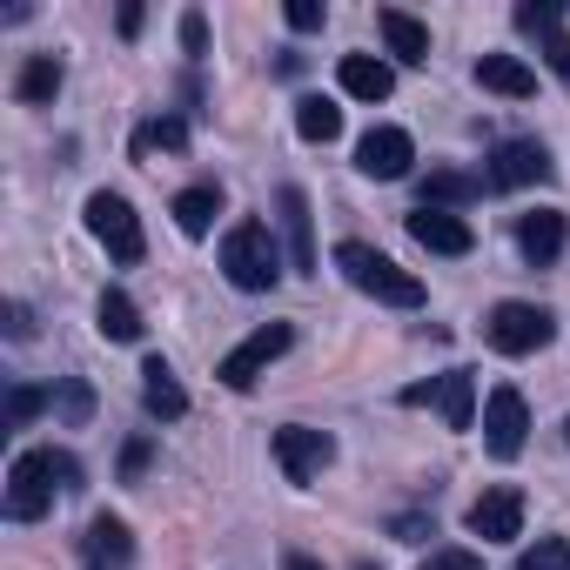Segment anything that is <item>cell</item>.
Wrapping results in <instances>:
<instances>
[{"instance_id": "1", "label": "cell", "mask_w": 570, "mask_h": 570, "mask_svg": "<svg viewBox=\"0 0 570 570\" xmlns=\"http://www.w3.org/2000/svg\"><path fill=\"white\" fill-rule=\"evenodd\" d=\"M222 275L235 282L242 296L275 289V282H282V248H275L268 222H235V228L222 235Z\"/></svg>"}, {"instance_id": "2", "label": "cell", "mask_w": 570, "mask_h": 570, "mask_svg": "<svg viewBox=\"0 0 570 570\" xmlns=\"http://www.w3.org/2000/svg\"><path fill=\"white\" fill-rule=\"evenodd\" d=\"M336 268L356 282L363 296H376V303H390V309H423V282L410 275V268H396L383 248H370V242H343L336 248Z\"/></svg>"}, {"instance_id": "3", "label": "cell", "mask_w": 570, "mask_h": 570, "mask_svg": "<svg viewBox=\"0 0 570 570\" xmlns=\"http://www.w3.org/2000/svg\"><path fill=\"white\" fill-rule=\"evenodd\" d=\"M88 235H95L121 268H135V262H141V248H148V242H141L135 208H128L121 195H108V188H95V195H88Z\"/></svg>"}, {"instance_id": "4", "label": "cell", "mask_w": 570, "mask_h": 570, "mask_svg": "<svg viewBox=\"0 0 570 570\" xmlns=\"http://www.w3.org/2000/svg\"><path fill=\"white\" fill-rule=\"evenodd\" d=\"M550 309H537V303H497L490 309V323H483V336H490V350H503V356H537L543 343H550Z\"/></svg>"}, {"instance_id": "5", "label": "cell", "mask_w": 570, "mask_h": 570, "mask_svg": "<svg viewBox=\"0 0 570 570\" xmlns=\"http://www.w3.org/2000/svg\"><path fill=\"white\" fill-rule=\"evenodd\" d=\"M275 463L289 483H316L330 463H336V436L330 430H309V423H289V430H275Z\"/></svg>"}, {"instance_id": "6", "label": "cell", "mask_w": 570, "mask_h": 570, "mask_svg": "<svg viewBox=\"0 0 570 570\" xmlns=\"http://www.w3.org/2000/svg\"><path fill=\"white\" fill-rule=\"evenodd\" d=\"M523 436H530V403H523V390L497 383V390L483 396V450L510 463V456L523 450Z\"/></svg>"}, {"instance_id": "7", "label": "cell", "mask_w": 570, "mask_h": 570, "mask_svg": "<svg viewBox=\"0 0 570 570\" xmlns=\"http://www.w3.org/2000/svg\"><path fill=\"white\" fill-rule=\"evenodd\" d=\"M55 490H61V483H55V470H48V450H21L14 470H8V517H14V523L48 517Z\"/></svg>"}, {"instance_id": "8", "label": "cell", "mask_w": 570, "mask_h": 570, "mask_svg": "<svg viewBox=\"0 0 570 570\" xmlns=\"http://www.w3.org/2000/svg\"><path fill=\"white\" fill-rule=\"evenodd\" d=\"M403 403H410V410H423V403H436L450 430H476V376H470V370H450V376H430V383H410V390H403Z\"/></svg>"}, {"instance_id": "9", "label": "cell", "mask_w": 570, "mask_h": 570, "mask_svg": "<svg viewBox=\"0 0 570 570\" xmlns=\"http://www.w3.org/2000/svg\"><path fill=\"white\" fill-rule=\"evenodd\" d=\"M289 343H296V330H289V323H262L242 350H228V356H222V370H215V376H222L228 390H255V376H262L282 350H289Z\"/></svg>"}, {"instance_id": "10", "label": "cell", "mask_w": 570, "mask_h": 570, "mask_svg": "<svg viewBox=\"0 0 570 570\" xmlns=\"http://www.w3.org/2000/svg\"><path fill=\"white\" fill-rule=\"evenodd\" d=\"M410 161H416V141H410L403 128H370V135L356 141V168H363L370 181H403Z\"/></svg>"}, {"instance_id": "11", "label": "cell", "mask_w": 570, "mask_h": 570, "mask_svg": "<svg viewBox=\"0 0 570 570\" xmlns=\"http://www.w3.org/2000/svg\"><path fill=\"white\" fill-rule=\"evenodd\" d=\"M470 530H476L483 543H510V537H523V497H517L510 483L483 490V497L470 503Z\"/></svg>"}, {"instance_id": "12", "label": "cell", "mask_w": 570, "mask_h": 570, "mask_svg": "<svg viewBox=\"0 0 570 570\" xmlns=\"http://www.w3.org/2000/svg\"><path fill=\"white\" fill-rule=\"evenodd\" d=\"M557 168H550V155H543V141H503L497 155H490V181L497 188H530V181H550Z\"/></svg>"}, {"instance_id": "13", "label": "cell", "mask_w": 570, "mask_h": 570, "mask_svg": "<svg viewBox=\"0 0 570 570\" xmlns=\"http://www.w3.org/2000/svg\"><path fill=\"white\" fill-rule=\"evenodd\" d=\"M410 235H416L430 255H470V248H476V235H470V222H463L456 208H416V215H410Z\"/></svg>"}, {"instance_id": "14", "label": "cell", "mask_w": 570, "mask_h": 570, "mask_svg": "<svg viewBox=\"0 0 570 570\" xmlns=\"http://www.w3.org/2000/svg\"><path fill=\"white\" fill-rule=\"evenodd\" d=\"M517 248L530 268H550L563 255V215L557 208H537V215H517Z\"/></svg>"}, {"instance_id": "15", "label": "cell", "mask_w": 570, "mask_h": 570, "mask_svg": "<svg viewBox=\"0 0 570 570\" xmlns=\"http://www.w3.org/2000/svg\"><path fill=\"white\" fill-rule=\"evenodd\" d=\"M336 81H343V95H356V101H390V88H396V68H390L383 55H343Z\"/></svg>"}, {"instance_id": "16", "label": "cell", "mask_w": 570, "mask_h": 570, "mask_svg": "<svg viewBox=\"0 0 570 570\" xmlns=\"http://www.w3.org/2000/svg\"><path fill=\"white\" fill-rule=\"evenodd\" d=\"M476 88H490V95H503V101H530V95H537V75H530V61H517V55H483V61H476Z\"/></svg>"}, {"instance_id": "17", "label": "cell", "mask_w": 570, "mask_h": 570, "mask_svg": "<svg viewBox=\"0 0 570 570\" xmlns=\"http://www.w3.org/2000/svg\"><path fill=\"white\" fill-rule=\"evenodd\" d=\"M141 403H148V416H155V423L188 416V396H181V383H175V370H168L161 356H148V363H141Z\"/></svg>"}, {"instance_id": "18", "label": "cell", "mask_w": 570, "mask_h": 570, "mask_svg": "<svg viewBox=\"0 0 570 570\" xmlns=\"http://www.w3.org/2000/svg\"><path fill=\"white\" fill-rule=\"evenodd\" d=\"M282 228H289V268H316V228H309V195L282 188Z\"/></svg>"}, {"instance_id": "19", "label": "cell", "mask_w": 570, "mask_h": 570, "mask_svg": "<svg viewBox=\"0 0 570 570\" xmlns=\"http://www.w3.org/2000/svg\"><path fill=\"white\" fill-rule=\"evenodd\" d=\"M376 28H383V48H390L396 61H410V68H423V61H430V28H423V21H410L403 8H383V14H376Z\"/></svg>"}, {"instance_id": "20", "label": "cell", "mask_w": 570, "mask_h": 570, "mask_svg": "<svg viewBox=\"0 0 570 570\" xmlns=\"http://www.w3.org/2000/svg\"><path fill=\"white\" fill-rule=\"evenodd\" d=\"M88 557H95V570H121V563L135 557L128 523H121V517H95V523H88Z\"/></svg>"}, {"instance_id": "21", "label": "cell", "mask_w": 570, "mask_h": 570, "mask_svg": "<svg viewBox=\"0 0 570 570\" xmlns=\"http://www.w3.org/2000/svg\"><path fill=\"white\" fill-rule=\"evenodd\" d=\"M476 195H483V181L463 168H430V181H423V208H463Z\"/></svg>"}, {"instance_id": "22", "label": "cell", "mask_w": 570, "mask_h": 570, "mask_svg": "<svg viewBox=\"0 0 570 570\" xmlns=\"http://www.w3.org/2000/svg\"><path fill=\"white\" fill-rule=\"evenodd\" d=\"M95 323H101V336H108V343H141V309H135L121 289H101Z\"/></svg>"}, {"instance_id": "23", "label": "cell", "mask_w": 570, "mask_h": 570, "mask_svg": "<svg viewBox=\"0 0 570 570\" xmlns=\"http://www.w3.org/2000/svg\"><path fill=\"white\" fill-rule=\"evenodd\" d=\"M296 135H303V141H336V135H343V108L323 101V95H303V101H296Z\"/></svg>"}, {"instance_id": "24", "label": "cell", "mask_w": 570, "mask_h": 570, "mask_svg": "<svg viewBox=\"0 0 570 570\" xmlns=\"http://www.w3.org/2000/svg\"><path fill=\"white\" fill-rule=\"evenodd\" d=\"M215 215H222V195H215V188H181V195H175V228H181V235H208Z\"/></svg>"}, {"instance_id": "25", "label": "cell", "mask_w": 570, "mask_h": 570, "mask_svg": "<svg viewBox=\"0 0 570 570\" xmlns=\"http://www.w3.org/2000/svg\"><path fill=\"white\" fill-rule=\"evenodd\" d=\"M14 95H21L28 108L55 101V95H61V61H55V55H35V61L21 68V81H14Z\"/></svg>"}, {"instance_id": "26", "label": "cell", "mask_w": 570, "mask_h": 570, "mask_svg": "<svg viewBox=\"0 0 570 570\" xmlns=\"http://www.w3.org/2000/svg\"><path fill=\"white\" fill-rule=\"evenodd\" d=\"M155 148H188V121H175V115H161V121H148L141 135H135V155H155Z\"/></svg>"}, {"instance_id": "27", "label": "cell", "mask_w": 570, "mask_h": 570, "mask_svg": "<svg viewBox=\"0 0 570 570\" xmlns=\"http://www.w3.org/2000/svg\"><path fill=\"white\" fill-rule=\"evenodd\" d=\"M48 403H55L61 423H88V416H95V390H88V383H61Z\"/></svg>"}, {"instance_id": "28", "label": "cell", "mask_w": 570, "mask_h": 570, "mask_svg": "<svg viewBox=\"0 0 570 570\" xmlns=\"http://www.w3.org/2000/svg\"><path fill=\"white\" fill-rule=\"evenodd\" d=\"M517 570H570V543H563V537H537V543L517 557Z\"/></svg>"}, {"instance_id": "29", "label": "cell", "mask_w": 570, "mask_h": 570, "mask_svg": "<svg viewBox=\"0 0 570 570\" xmlns=\"http://www.w3.org/2000/svg\"><path fill=\"white\" fill-rule=\"evenodd\" d=\"M517 28L543 41L550 28H563V8H557V0H523V8H517Z\"/></svg>"}, {"instance_id": "30", "label": "cell", "mask_w": 570, "mask_h": 570, "mask_svg": "<svg viewBox=\"0 0 570 570\" xmlns=\"http://www.w3.org/2000/svg\"><path fill=\"white\" fill-rule=\"evenodd\" d=\"M41 403H48L41 390H28V383H14V390H8V423H14V430H21V423H35V416H41Z\"/></svg>"}, {"instance_id": "31", "label": "cell", "mask_w": 570, "mask_h": 570, "mask_svg": "<svg viewBox=\"0 0 570 570\" xmlns=\"http://www.w3.org/2000/svg\"><path fill=\"white\" fill-rule=\"evenodd\" d=\"M543 61H550V68L563 75V88H570V35H563V28H550V35H543Z\"/></svg>"}, {"instance_id": "32", "label": "cell", "mask_w": 570, "mask_h": 570, "mask_svg": "<svg viewBox=\"0 0 570 570\" xmlns=\"http://www.w3.org/2000/svg\"><path fill=\"white\" fill-rule=\"evenodd\" d=\"M423 570H483V557L476 550H430Z\"/></svg>"}, {"instance_id": "33", "label": "cell", "mask_w": 570, "mask_h": 570, "mask_svg": "<svg viewBox=\"0 0 570 570\" xmlns=\"http://www.w3.org/2000/svg\"><path fill=\"white\" fill-rule=\"evenodd\" d=\"M289 28L296 35H316L323 28V0H289Z\"/></svg>"}, {"instance_id": "34", "label": "cell", "mask_w": 570, "mask_h": 570, "mask_svg": "<svg viewBox=\"0 0 570 570\" xmlns=\"http://www.w3.org/2000/svg\"><path fill=\"white\" fill-rule=\"evenodd\" d=\"M181 48H188V55L208 48V21H202V14H181Z\"/></svg>"}, {"instance_id": "35", "label": "cell", "mask_w": 570, "mask_h": 570, "mask_svg": "<svg viewBox=\"0 0 570 570\" xmlns=\"http://www.w3.org/2000/svg\"><path fill=\"white\" fill-rule=\"evenodd\" d=\"M141 470H148V443H141V436H135V443H128V450H121V476H128V483H135V476H141Z\"/></svg>"}, {"instance_id": "36", "label": "cell", "mask_w": 570, "mask_h": 570, "mask_svg": "<svg viewBox=\"0 0 570 570\" xmlns=\"http://www.w3.org/2000/svg\"><path fill=\"white\" fill-rule=\"evenodd\" d=\"M396 537L403 543H423V517H396Z\"/></svg>"}, {"instance_id": "37", "label": "cell", "mask_w": 570, "mask_h": 570, "mask_svg": "<svg viewBox=\"0 0 570 570\" xmlns=\"http://www.w3.org/2000/svg\"><path fill=\"white\" fill-rule=\"evenodd\" d=\"M282 570H323V563H316V557H303V550H296V557H289V563H282Z\"/></svg>"}, {"instance_id": "38", "label": "cell", "mask_w": 570, "mask_h": 570, "mask_svg": "<svg viewBox=\"0 0 570 570\" xmlns=\"http://www.w3.org/2000/svg\"><path fill=\"white\" fill-rule=\"evenodd\" d=\"M356 570H383V563H356Z\"/></svg>"}, {"instance_id": "39", "label": "cell", "mask_w": 570, "mask_h": 570, "mask_svg": "<svg viewBox=\"0 0 570 570\" xmlns=\"http://www.w3.org/2000/svg\"><path fill=\"white\" fill-rule=\"evenodd\" d=\"M563 436H570V416H563Z\"/></svg>"}]
</instances>
